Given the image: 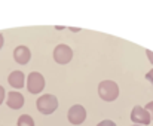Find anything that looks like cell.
Here are the masks:
<instances>
[{
    "label": "cell",
    "instance_id": "8992f818",
    "mask_svg": "<svg viewBox=\"0 0 153 126\" xmlns=\"http://www.w3.org/2000/svg\"><path fill=\"white\" fill-rule=\"evenodd\" d=\"M131 120L134 122L135 125H141V126H146L150 123V116L149 113L144 110V107H140V106H135L131 111Z\"/></svg>",
    "mask_w": 153,
    "mask_h": 126
},
{
    "label": "cell",
    "instance_id": "3957f363",
    "mask_svg": "<svg viewBox=\"0 0 153 126\" xmlns=\"http://www.w3.org/2000/svg\"><path fill=\"white\" fill-rule=\"evenodd\" d=\"M45 85H46L45 77L40 74L39 71H31L27 76V89H28L30 93L37 95V93H40L45 89Z\"/></svg>",
    "mask_w": 153,
    "mask_h": 126
},
{
    "label": "cell",
    "instance_id": "7c38bea8",
    "mask_svg": "<svg viewBox=\"0 0 153 126\" xmlns=\"http://www.w3.org/2000/svg\"><path fill=\"white\" fill-rule=\"evenodd\" d=\"M97 126H116V123L111 122V120H103V122H100Z\"/></svg>",
    "mask_w": 153,
    "mask_h": 126
},
{
    "label": "cell",
    "instance_id": "30bf717a",
    "mask_svg": "<svg viewBox=\"0 0 153 126\" xmlns=\"http://www.w3.org/2000/svg\"><path fill=\"white\" fill-rule=\"evenodd\" d=\"M18 126H34V120L31 116H28V114H23V116H19L18 119Z\"/></svg>",
    "mask_w": 153,
    "mask_h": 126
},
{
    "label": "cell",
    "instance_id": "6da1fadb",
    "mask_svg": "<svg viewBox=\"0 0 153 126\" xmlns=\"http://www.w3.org/2000/svg\"><path fill=\"white\" fill-rule=\"evenodd\" d=\"M98 95L106 102L115 101L119 97V85L113 80H103L98 85Z\"/></svg>",
    "mask_w": 153,
    "mask_h": 126
},
{
    "label": "cell",
    "instance_id": "277c9868",
    "mask_svg": "<svg viewBox=\"0 0 153 126\" xmlns=\"http://www.w3.org/2000/svg\"><path fill=\"white\" fill-rule=\"evenodd\" d=\"M71 58H73V50H71V48L68 45H57L55 49H54V59L57 64L59 65H66L68 64V62L71 61Z\"/></svg>",
    "mask_w": 153,
    "mask_h": 126
},
{
    "label": "cell",
    "instance_id": "9a60e30c",
    "mask_svg": "<svg viewBox=\"0 0 153 126\" xmlns=\"http://www.w3.org/2000/svg\"><path fill=\"white\" fill-rule=\"evenodd\" d=\"M146 55H147L149 61H150V64H153V52L150 49H146Z\"/></svg>",
    "mask_w": 153,
    "mask_h": 126
},
{
    "label": "cell",
    "instance_id": "5b68a950",
    "mask_svg": "<svg viewBox=\"0 0 153 126\" xmlns=\"http://www.w3.org/2000/svg\"><path fill=\"white\" fill-rule=\"evenodd\" d=\"M67 119L71 125H82L86 120V110L83 106L80 104H74L71 106L68 113H67Z\"/></svg>",
    "mask_w": 153,
    "mask_h": 126
},
{
    "label": "cell",
    "instance_id": "5bb4252c",
    "mask_svg": "<svg viewBox=\"0 0 153 126\" xmlns=\"http://www.w3.org/2000/svg\"><path fill=\"white\" fill-rule=\"evenodd\" d=\"M146 79H147V82H150L152 85H153V68H152L150 71H147V74H146Z\"/></svg>",
    "mask_w": 153,
    "mask_h": 126
},
{
    "label": "cell",
    "instance_id": "8fae6325",
    "mask_svg": "<svg viewBox=\"0 0 153 126\" xmlns=\"http://www.w3.org/2000/svg\"><path fill=\"white\" fill-rule=\"evenodd\" d=\"M144 110L149 113V116H150V119L153 120V101H150L149 104H147V106L144 107Z\"/></svg>",
    "mask_w": 153,
    "mask_h": 126
},
{
    "label": "cell",
    "instance_id": "4fadbf2b",
    "mask_svg": "<svg viewBox=\"0 0 153 126\" xmlns=\"http://www.w3.org/2000/svg\"><path fill=\"white\" fill-rule=\"evenodd\" d=\"M5 95H6V92H5L3 86H0V106H2L3 101H5Z\"/></svg>",
    "mask_w": 153,
    "mask_h": 126
},
{
    "label": "cell",
    "instance_id": "52a82bcc",
    "mask_svg": "<svg viewBox=\"0 0 153 126\" xmlns=\"http://www.w3.org/2000/svg\"><path fill=\"white\" fill-rule=\"evenodd\" d=\"M14 59L18 62V64L27 65L30 62V59H31V52H30V49L24 45L16 46L15 50H14Z\"/></svg>",
    "mask_w": 153,
    "mask_h": 126
},
{
    "label": "cell",
    "instance_id": "ba28073f",
    "mask_svg": "<svg viewBox=\"0 0 153 126\" xmlns=\"http://www.w3.org/2000/svg\"><path fill=\"white\" fill-rule=\"evenodd\" d=\"M6 104H8V107L12 108V110L23 108V106H24V95L21 92H18V91H11L8 93Z\"/></svg>",
    "mask_w": 153,
    "mask_h": 126
},
{
    "label": "cell",
    "instance_id": "9c48e42d",
    "mask_svg": "<svg viewBox=\"0 0 153 126\" xmlns=\"http://www.w3.org/2000/svg\"><path fill=\"white\" fill-rule=\"evenodd\" d=\"M8 82H9V85H11L12 88H15V89H21V88H24L25 76H24V73H23V71L15 70V71L11 73V76L8 77Z\"/></svg>",
    "mask_w": 153,
    "mask_h": 126
},
{
    "label": "cell",
    "instance_id": "e0dca14e",
    "mask_svg": "<svg viewBox=\"0 0 153 126\" xmlns=\"http://www.w3.org/2000/svg\"><path fill=\"white\" fill-rule=\"evenodd\" d=\"M131 126H141V125H131Z\"/></svg>",
    "mask_w": 153,
    "mask_h": 126
},
{
    "label": "cell",
    "instance_id": "2e32d148",
    "mask_svg": "<svg viewBox=\"0 0 153 126\" xmlns=\"http://www.w3.org/2000/svg\"><path fill=\"white\" fill-rule=\"evenodd\" d=\"M3 43H5V39H3L2 33H0V49H2V48H3Z\"/></svg>",
    "mask_w": 153,
    "mask_h": 126
},
{
    "label": "cell",
    "instance_id": "7a4b0ae2",
    "mask_svg": "<svg viewBox=\"0 0 153 126\" xmlns=\"http://www.w3.org/2000/svg\"><path fill=\"white\" fill-rule=\"evenodd\" d=\"M36 107L42 114H52L57 108H58V98L55 95H51V93H45V95H40L36 101Z\"/></svg>",
    "mask_w": 153,
    "mask_h": 126
}]
</instances>
